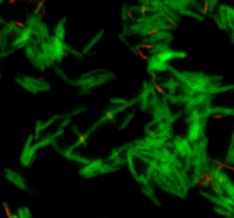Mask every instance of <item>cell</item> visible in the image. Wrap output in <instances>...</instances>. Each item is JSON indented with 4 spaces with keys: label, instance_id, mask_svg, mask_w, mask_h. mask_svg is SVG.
<instances>
[{
    "label": "cell",
    "instance_id": "cell-3",
    "mask_svg": "<svg viewBox=\"0 0 234 218\" xmlns=\"http://www.w3.org/2000/svg\"><path fill=\"white\" fill-rule=\"evenodd\" d=\"M151 82L153 85V87H154V89L157 90V93H159L160 95H166L165 94V90L160 87L159 85H158V79H157V75H152V78H151Z\"/></svg>",
    "mask_w": 234,
    "mask_h": 218
},
{
    "label": "cell",
    "instance_id": "cell-6",
    "mask_svg": "<svg viewBox=\"0 0 234 218\" xmlns=\"http://www.w3.org/2000/svg\"><path fill=\"white\" fill-rule=\"evenodd\" d=\"M2 206H4V210H5V214H6V217L7 218H15L14 217V215H13V212H11L9 206H8L6 202H2Z\"/></svg>",
    "mask_w": 234,
    "mask_h": 218
},
{
    "label": "cell",
    "instance_id": "cell-9",
    "mask_svg": "<svg viewBox=\"0 0 234 218\" xmlns=\"http://www.w3.org/2000/svg\"><path fill=\"white\" fill-rule=\"evenodd\" d=\"M162 17H163V18H166L167 21L170 23L171 25H174V28H177V26H178V23L174 21V20H172V18L170 17V16H168L167 14H165V13H163V14H162Z\"/></svg>",
    "mask_w": 234,
    "mask_h": 218
},
{
    "label": "cell",
    "instance_id": "cell-13",
    "mask_svg": "<svg viewBox=\"0 0 234 218\" xmlns=\"http://www.w3.org/2000/svg\"><path fill=\"white\" fill-rule=\"evenodd\" d=\"M216 183H218V184H221V185H223L224 183H225V178H224L223 175H221V174H218V176L216 177Z\"/></svg>",
    "mask_w": 234,
    "mask_h": 218
},
{
    "label": "cell",
    "instance_id": "cell-5",
    "mask_svg": "<svg viewBox=\"0 0 234 218\" xmlns=\"http://www.w3.org/2000/svg\"><path fill=\"white\" fill-rule=\"evenodd\" d=\"M43 6H45V1H40L37 4V6L34 7V11H33V16H37L39 13H41L43 9Z\"/></svg>",
    "mask_w": 234,
    "mask_h": 218
},
{
    "label": "cell",
    "instance_id": "cell-8",
    "mask_svg": "<svg viewBox=\"0 0 234 218\" xmlns=\"http://www.w3.org/2000/svg\"><path fill=\"white\" fill-rule=\"evenodd\" d=\"M137 46H138V48H140V49H145V50H152V49L154 48V45H153V43H146V42L138 43Z\"/></svg>",
    "mask_w": 234,
    "mask_h": 218
},
{
    "label": "cell",
    "instance_id": "cell-18",
    "mask_svg": "<svg viewBox=\"0 0 234 218\" xmlns=\"http://www.w3.org/2000/svg\"><path fill=\"white\" fill-rule=\"evenodd\" d=\"M126 15H127V17L129 18V20L134 21V16H133V13H131V11H130L129 8H127V9H126Z\"/></svg>",
    "mask_w": 234,
    "mask_h": 218
},
{
    "label": "cell",
    "instance_id": "cell-21",
    "mask_svg": "<svg viewBox=\"0 0 234 218\" xmlns=\"http://www.w3.org/2000/svg\"><path fill=\"white\" fill-rule=\"evenodd\" d=\"M37 81H40V82H46V81H47V79H46L45 77H43V75H39V77L37 78Z\"/></svg>",
    "mask_w": 234,
    "mask_h": 218
},
{
    "label": "cell",
    "instance_id": "cell-22",
    "mask_svg": "<svg viewBox=\"0 0 234 218\" xmlns=\"http://www.w3.org/2000/svg\"><path fill=\"white\" fill-rule=\"evenodd\" d=\"M61 55H62V56H64V57H67V56H70V55H71V53L70 52H67V50H62V52H61Z\"/></svg>",
    "mask_w": 234,
    "mask_h": 218
},
{
    "label": "cell",
    "instance_id": "cell-17",
    "mask_svg": "<svg viewBox=\"0 0 234 218\" xmlns=\"http://www.w3.org/2000/svg\"><path fill=\"white\" fill-rule=\"evenodd\" d=\"M7 37H8V39H13V38H17L18 34L15 31H9L8 32V34H7Z\"/></svg>",
    "mask_w": 234,
    "mask_h": 218
},
{
    "label": "cell",
    "instance_id": "cell-4",
    "mask_svg": "<svg viewBox=\"0 0 234 218\" xmlns=\"http://www.w3.org/2000/svg\"><path fill=\"white\" fill-rule=\"evenodd\" d=\"M211 163H213V165L216 166V169H217L218 173H221L222 170L227 168V165H226V163H224V162L219 161V160H216V159H213V160H211Z\"/></svg>",
    "mask_w": 234,
    "mask_h": 218
},
{
    "label": "cell",
    "instance_id": "cell-15",
    "mask_svg": "<svg viewBox=\"0 0 234 218\" xmlns=\"http://www.w3.org/2000/svg\"><path fill=\"white\" fill-rule=\"evenodd\" d=\"M147 11H149V8H147V6L146 5H142L140 6V8H139V11H140V14L144 16L146 13H147Z\"/></svg>",
    "mask_w": 234,
    "mask_h": 218
},
{
    "label": "cell",
    "instance_id": "cell-20",
    "mask_svg": "<svg viewBox=\"0 0 234 218\" xmlns=\"http://www.w3.org/2000/svg\"><path fill=\"white\" fill-rule=\"evenodd\" d=\"M224 118V114H213V119L215 120H221V119H223Z\"/></svg>",
    "mask_w": 234,
    "mask_h": 218
},
{
    "label": "cell",
    "instance_id": "cell-24",
    "mask_svg": "<svg viewBox=\"0 0 234 218\" xmlns=\"http://www.w3.org/2000/svg\"><path fill=\"white\" fill-rule=\"evenodd\" d=\"M227 170H230V171H234V166H230V165H227V168H226Z\"/></svg>",
    "mask_w": 234,
    "mask_h": 218
},
{
    "label": "cell",
    "instance_id": "cell-11",
    "mask_svg": "<svg viewBox=\"0 0 234 218\" xmlns=\"http://www.w3.org/2000/svg\"><path fill=\"white\" fill-rule=\"evenodd\" d=\"M86 137L87 136H85V135H82L81 133H78V145H80V144H85V142H86Z\"/></svg>",
    "mask_w": 234,
    "mask_h": 218
},
{
    "label": "cell",
    "instance_id": "cell-14",
    "mask_svg": "<svg viewBox=\"0 0 234 218\" xmlns=\"http://www.w3.org/2000/svg\"><path fill=\"white\" fill-rule=\"evenodd\" d=\"M13 24H14L16 28H18V29H24V28H25V23H23V22L15 21V22H13Z\"/></svg>",
    "mask_w": 234,
    "mask_h": 218
},
{
    "label": "cell",
    "instance_id": "cell-12",
    "mask_svg": "<svg viewBox=\"0 0 234 218\" xmlns=\"http://www.w3.org/2000/svg\"><path fill=\"white\" fill-rule=\"evenodd\" d=\"M159 29H151L147 32H145V37H151V36H154V34H158L159 33Z\"/></svg>",
    "mask_w": 234,
    "mask_h": 218
},
{
    "label": "cell",
    "instance_id": "cell-7",
    "mask_svg": "<svg viewBox=\"0 0 234 218\" xmlns=\"http://www.w3.org/2000/svg\"><path fill=\"white\" fill-rule=\"evenodd\" d=\"M211 190H213V192L215 194H217V195H219L221 193H222V188H221V184H218V183H213L211 185Z\"/></svg>",
    "mask_w": 234,
    "mask_h": 218
},
{
    "label": "cell",
    "instance_id": "cell-26",
    "mask_svg": "<svg viewBox=\"0 0 234 218\" xmlns=\"http://www.w3.org/2000/svg\"><path fill=\"white\" fill-rule=\"evenodd\" d=\"M95 54H96V52H93V54H90V55H89V57H90V58H93V57L95 56Z\"/></svg>",
    "mask_w": 234,
    "mask_h": 218
},
{
    "label": "cell",
    "instance_id": "cell-23",
    "mask_svg": "<svg viewBox=\"0 0 234 218\" xmlns=\"http://www.w3.org/2000/svg\"><path fill=\"white\" fill-rule=\"evenodd\" d=\"M91 73H93L91 71H89V72H86L85 74H82V78H87V77H89Z\"/></svg>",
    "mask_w": 234,
    "mask_h": 218
},
{
    "label": "cell",
    "instance_id": "cell-25",
    "mask_svg": "<svg viewBox=\"0 0 234 218\" xmlns=\"http://www.w3.org/2000/svg\"><path fill=\"white\" fill-rule=\"evenodd\" d=\"M15 2H16L15 0H9V2H8V4H9V6H13V5L15 4Z\"/></svg>",
    "mask_w": 234,
    "mask_h": 218
},
{
    "label": "cell",
    "instance_id": "cell-16",
    "mask_svg": "<svg viewBox=\"0 0 234 218\" xmlns=\"http://www.w3.org/2000/svg\"><path fill=\"white\" fill-rule=\"evenodd\" d=\"M114 114H116V112H113V111L107 112L106 114H105V119L106 120H113L114 119Z\"/></svg>",
    "mask_w": 234,
    "mask_h": 218
},
{
    "label": "cell",
    "instance_id": "cell-1",
    "mask_svg": "<svg viewBox=\"0 0 234 218\" xmlns=\"http://www.w3.org/2000/svg\"><path fill=\"white\" fill-rule=\"evenodd\" d=\"M206 177H207V171H202V173L199 175V177L195 179L194 184H195V185H199V186H201V187H207L208 186V184H207Z\"/></svg>",
    "mask_w": 234,
    "mask_h": 218
},
{
    "label": "cell",
    "instance_id": "cell-10",
    "mask_svg": "<svg viewBox=\"0 0 234 218\" xmlns=\"http://www.w3.org/2000/svg\"><path fill=\"white\" fill-rule=\"evenodd\" d=\"M209 9H210V2H209V1H204V2H203V7H202L203 15H207Z\"/></svg>",
    "mask_w": 234,
    "mask_h": 218
},
{
    "label": "cell",
    "instance_id": "cell-19",
    "mask_svg": "<svg viewBox=\"0 0 234 218\" xmlns=\"http://www.w3.org/2000/svg\"><path fill=\"white\" fill-rule=\"evenodd\" d=\"M47 14V11H46V8H43V11L40 13V15H39V17H38V21H41L43 17H45V15Z\"/></svg>",
    "mask_w": 234,
    "mask_h": 218
},
{
    "label": "cell",
    "instance_id": "cell-2",
    "mask_svg": "<svg viewBox=\"0 0 234 218\" xmlns=\"http://www.w3.org/2000/svg\"><path fill=\"white\" fill-rule=\"evenodd\" d=\"M131 52H134L135 54H136V55H138V56L140 57V58H142V60H143V61H145V62H149V61H150L149 56H147V55H145V54H144V52H143L140 48H138V46H137V45H136L135 47H131Z\"/></svg>",
    "mask_w": 234,
    "mask_h": 218
}]
</instances>
